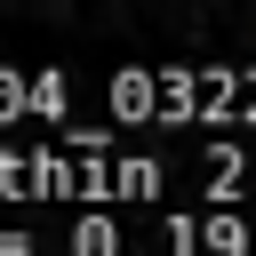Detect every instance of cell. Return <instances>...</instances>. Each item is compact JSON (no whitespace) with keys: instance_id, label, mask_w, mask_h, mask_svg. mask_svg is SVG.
Returning a JSON list of instances; mask_svg holds the SVG:
<instances>
[]
</instances>
